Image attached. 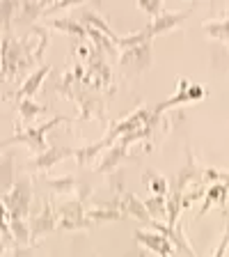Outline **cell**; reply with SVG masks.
Wrapping results in <instances>:
<instances>
[{
    "label": "cell",
    "mask_w": 229,
    "mask_h": 257,
    "mask_svg": "<svg viewBox=\"0 0 229 257\" xmlns=\"http://www.w3.org/2000/svg\"><path fill=\"white\" fill-rule=\"evenodd\" d=\"M55 28H60V30H71V32H83V28L78 26V23H67V21H53Z\"/></svg>",
    "instance_id": "obj_2"
},
{
    "label": "cell",
    "mask_w": 229,
    "mask_h": 257,
    "mask_svg": "<svg viewBox=\"0 0 229 257\" xmlns=\"http://www.w3.org/2000/svg\"><path fill=\"white\" fill-rule=\"evenodd\" d=\"M3 220H5V207L0 204V223H3Z\"/></svg>",
    "instance_id": "obj_5"
},
{
    "label": "cell",
    "mask_w": 229,
    "mask_h": 257,
    "mask_svg": "<svg viewBox=\"0 0 229 257\" xmlns=\"http://www.w3.org/2000/svg\"><path fill=\"white\" fill-rule=\"evenodd\" d=\"M76 3H83V0H62V3L53 5V10H62V7H67V5H76Z\"/></svg>",
    "instance_id": "obj_4"
},
{
    "label": "cell",
    "mask_w": 229,
    "mask_h": 257,
    "mask_svg": "<svg viewBox=\"0 0 229 257\" xmlns=\"http://www.w3.org/2000/svg\"><path fill=\"white\" fill-rule=\"evenodd\" d=\"M44 78V71H39V74H37V78H35V80H28V85L26 87H23V94H32V92H35V90H37V85H39V80H42Z\"/></svg>",
    "instance_id": "obj_3"
},
{
    "label": "cell",
    "mask_w": 229,
    "mask_h": 257,
    "mask_svg": "<svg viewBox=\"0 0 229 257\" xmlns=\"http://www.w3.org/2000/svg\"><path fill=\"white\" fill-rule=\"evenodd\" d=\"M138 5L151 16H156L160 10H163V3H160V0H138Z\"/></svg>",
    "instance_id": "obj_1"
}]
</instances>
